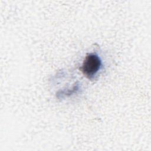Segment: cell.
<instances>
[{"instance_id":"1","label":"cell","mask_w":151,"mask_h":151,"mask_svg":"<svg viewBox=\"0 0 151 151\" xmlns=\"http://www.w3.org/2000/svg\"><path fill=\"white\" fill-rule=\"evenodd\" d=\"M101 61L97 54L87 53L79 70L88 79L93 80L101 67Z\"/></svg>"}]
</instances>
